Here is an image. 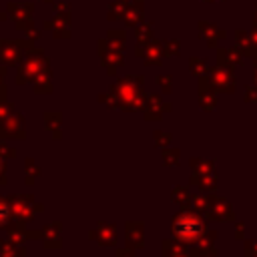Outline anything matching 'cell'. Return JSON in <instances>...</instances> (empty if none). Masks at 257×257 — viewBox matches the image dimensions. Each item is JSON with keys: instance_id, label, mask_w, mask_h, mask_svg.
I'll use <instances>...</instances> for the list:
<instances>
[{"instance_id": "obj_1", "label": "cell", "mask_w": 257, "mask_h": 257, "mask_svg": "<svg viewBox=\"0 0 257 257\" xmlns=\"http://www.w3.org/2000/svg\"><path fill=\"white\" fill-rule=\"evenodd\" d=\"M203 231H205L203 221H201L197 215H193V213H181V215L175 219V223H173V233H175V237L181 239V241H185V243L197 241V239L203 235Z\"/></svg>"}, {"instance_id": "obj_2", "label": "cell", "mask_w": 257, "mask_h": 257, "mask_svg": "<svg viewBox=\"0 0 257 257\" xmlns=\"http://www.w3.org/2000/svg\"><path fill=\"white\" fill-rule=\"evenodd\" d=\"M6 219H8V205L0 201V225H4Z\"/></svg>"}, {"instance_id": "obj_3", "label": "cell", "mask_w": 257, "mask_h": 257, "mask_svg": "<svg viewBox=\"0 0 257 257\" xmlns=\"http://www.w3.org/2000/svg\"><path fill=\"white\" fill-rule=\"evenodd\" d=\"M0 169H2V163H0Z\"/></svg>"}]
</instances>
